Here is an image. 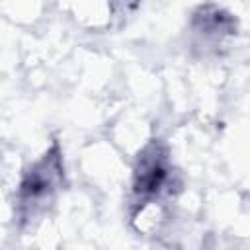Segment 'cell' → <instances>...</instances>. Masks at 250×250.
Listing matches in <instances>:
<instances>
[{"label":"cell","instance_id":"obj_1","mask_svg":"<svg viewBox=\"0 0 250 250\" xmlns=\"http://www.w3.org/2000/svg\"><path fill=\"white\" fill-rule=\"evenodd\" d=\"M64 178L62 154L55 143L21 178L18 189V213L21 221L35 219L53 201Z\"/></svg>","mask_w":250,"mask_h":250},{"label":"cell","instance_id":"obj_2","mask_svg":"<svg viewBox=\"0 0 250 250\" xmlns=\"http://www.w3.org/2000/svg\"><path fill=\"white\" fill-rule=\"evenodd\" d=\"M172 166L168 154L158 143H152L139 154L135 180H133V195L139 211H145L150 203L160 201L162 197L172 193Z\"/></svg>","mask_w":250,"mask_h":250}]
</instances>
